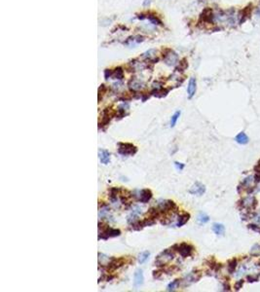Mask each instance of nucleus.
<instances>
[{
    "label": "nucleus",
    "instance_id": "aec40b11",
    "mask_svg": "<svg viewBox=\"0 0 260 292\" xmlns=\"http://www.w3.org/2000/svg\"><path fill=\"white\" fill-rule=\"evenodd\" d=\"M212 231L216 234L217 236H222L225 233V227L223 224L220 223H213L212 225Z\"/></svg>",
    "mask_w": 260,
    "mask_h": 292
},
{
    "label": "nucleus",
    "instance_id": "c85d7f7f",
    "mask_svg": "<svg viewBox=\"0 0 260 292\" xmlns=\"http://www.w3.org/2000/svg\"><path fill=\"white\" fill-rule=\"evenodd\" d=\"M208 220H209V217L205 213H200L199 216H198V221H199V223H201V224L207 223V222H208Z\"/></svg>",
    "mask_w": 260,
    "mask_h": 292
},
{
    "label": "nucleus",
    "instance_id": "a878e982",
    "mask_svg": "<svg viewBox=\"0 0 260 292\" xmlns=\"http://www.w3.org/2000/svg\"><path fill=\"white\" fill-rule=\"evenodd\" d=\"M236 267H237V260L235 258L230 260L228 262V272L230 273V274H233V273L235 272Z\"/></svg>",
    "mask_w": 260,
    "mask_h": 292
},
{
    "label": "nucleus",
    "instance_id": "f3484780",
    "mask_svg": "<svg viewBox=\"0 0 260 292\" xmlns=\"http://www.w3.org/2000/svg\"><path fill=\"white\" fill-rule=\"evenodd\" d=\"M252 10V6L250 5V6H247L244 8V10L242 11H239V15H240V23H243L246 19L250 17V12Z\"/></svg>",
    "mask_w": 260,
    "mask_h": 292
},
{
    "label": "nucleus",
    "instance_id": "0eeeda50",
    "mask_svg": "<svg viewBox=\"0 0 260 292\" xmlns=\"http://www.w3.org/2000/svg\"><path fill=\"white\" fill-rule=\"evenodd\" d=\"M178 60V57L176 53H174L173 50H167V52L164 55V61L168 65H174Z\"/></svg>",
    "mask_w": 260,
    "mask_h": 292
},
{
    "label": "nucleus",
    "instance_id": "c9c22d12",
    "mask_svg": "<svg viewBox=\"0 0 260 292\" xmlns=\"http://www.w3.org/2000/svg\"><path fill=\"white\" fill-rule=\"evenodd\" d=\"M174 167H176V169L178 170H181L184 169V164L182 163H178V162H174Z\"/></svg>",
    "mask_w": 260,
    "mask_h": 292
},
{
    "label": "nucleus",
    "instance_id": "6e6552de",
    "mask_svg": "<svg viewBox=\"0 0 260 292\" xmlns=\"http://www.w3.org/2000/svg\"><path fill=\"white\" fill-rule=\"evenodd\" d=\"M152 197H153V193L150 189H148V188L142 189L140 192H139L138 202H142V204H147V202H150Z\"/></svg>",
    "mask_w": 260,
    "mask_h": 292
},
{
    "label": "nucleus",
    "instance_id": "4be33fe9",
    "mask_svg": "<svg viewBox=\"0 0 260 292\" xmlns=\"http://www.w3.org/2000/svg\"><path fill=\"white\" fill-rule=\"evenodd\" d=\"M156 52H155L154 50H149V51H147V52H145L144 54L142 55V58H146L147 60H149V61H155V60H158V58H156Z\"/></svg>",
    "mask_w": 260,
    "mask_h": 292
},
{
    "label": "nucleus",
    "instance_id": "ddd939ff",
    "mask_svg": "<svg viewBox=\"0 0 260 292\" xmlns=\"http://www.w3.org/2000/svg\"><path fill=\"white\" fill-rule=\"evenodd\" d=\"M99 161L103 165H107V164L110 163V159H111V154L109 151H107L105 149H99Z\"/></svg>",
    "mask_w": 260,
    "mask_h": 292
},
{
    "label": "nucleus",
    "instance_id": "7c9ffc66",
    "mask_svg": "<svg viewBox=\"0 0 260 292\" xmlns=\"http://www.w3.org/2000/svg\"><path fill=\"white\" fill-rule=\"evenodd\" d=\"M188 67V63H187V61H186V58H183L180 62H179V65H178V67L176 68L177 71H183L184 69H186Z\"/></svg>",
    "mask_w": 260,
    "mask_h": 292
},
{
    "label": "nucleus",
    "instance_id": "72a5a7b5",
    "mask_svg": "<svg viewBox=\"0 0 260 292\" xmlns=\"http://www.w3.org/2000/svg\"><path fill=\"white\" fill-rule=\"evenodd\" d=\"M250 253H252V254H259V253H260V245L259 244H254L251 248Z\"/></svg>",
    "mask_w": 260,
    "mask_h": 292
},
{
    "label": "nucleus",
    "instance_id": "393cba45",
    "mask_svg": "<svg viewBox=\"0 0 260 292\" xmlns=\"http://www.w3.org/2000/svg\"><path fill=\"white\" fill-rule=\"evenodd\" d=\"M149 256H150V252H149V251L145 250V251L141 252L140 254H139V256H138V263H139V264H143V263H145L146 261L148 260Z\"/></svg>",
    "mask_w": 260,
    "mask_h": 292
},
{
    "label": "nucleus",
    "instance_id": "a19ab883",
    "mask_svg": "<svg viewBox=\"0 0 260 292\" xmlns=\"http://www.w3.org/2000/svg\"><path fill=\"white\" fill-rule=\"evenodd\" d=\"M255 221H256V223H257V224H259V225H260V216H257V217H256Z\"/></svg>",
    "mask_w": 260,
    "mask_h": 292
},
{
    "label": "nucleus",
    "instance_id": "9d476101",
    "mask_svg": "<svg viewBox=\"0 0 260 292\" xmlns=\"http://www.w3.org/2000/svg\"><path fill=\"white\" fill-rule=\"evenodd\" d=\"M205 192V186L201 182H196L191 188L189 189V193L196 196H202Z\"/></svg>",
    "mask_w": 260,
    "mask_h": 292
},
{
    "label": "nucleus",
    "instance_id": "20e7f679",
    "mask_svg": "<svg viewBox=\"0 0 260 292\" xmlns=\"http://www.w3.org/2000/svg\"><path fill=\"white\" fill-rule=\"evenodd\" d=\"M125 264H127V257L122 256V257H118V258L117 257H111V258H109L108 263L106 264L105 270L107 271V273L109 272L112 273L123 267Z\"/></svg>",
    "mask_w": 260,
    "mask_h": 292
},
{
    "label": "nucleus",
    "instance_id": "4468645a",
    "mask_svg": "<svg viewBox=\"0 0 260 292\" xmlns=\"http://www.w3.org/2000/svg\"><path fill=\"white\" fill-rule=\"evenodd\" d=\"M143 280H144V276H143V272L141 269H137L134 273V286H140L143 284Z\"/></svg>",
    "mask_w": 260,
    "mask_h": 292
},
{
    "label": "nucleus",
    "instance_id": "a211bd4d",
    "mask_svg": "<svg viewBox=\"0 0 260 292\" xmlns=\"http://www.w3.org/2000/svg\"><path fill=\"white\" fill-rule=\"evenodd\" d=\"M256 205V200L254 197H247L246 199H244L243 201V206L247 208H254Z\"/></svg>",
    "mask_w": 260,
    "mask_h": 292
},
{
    "label": "nucleus",
    "instance_id": "423d86ee",
    "mask_svg": "<svg viewBox=\"0 0 260 292\" xmlns=\"http://www.w3.org/2000/svg\"><path fill=\"white\" fill-rule=\"evenodd\" d=\"M120 235H121V230L116 228H111L108 226L105 230H103L102 232H99V240H108L110 237H119Z\"/></svg>",
    "mask_w": 260,
    "mask_h": 292
},
{
    "label": "nucleus",
    "instance_id": "9b49d317",
    "mask_svg": "<svg viewBox=\"0 0 260 292\" xmlns=\"http://www.w3.org/2000/svg\"><path fill=\"white\" fill-rule=\"evenodd\" d=\"M145 217L146 218H149L151 220H154L156 221V219H159V218L162 217V212L160 208H150L148 210H147V212L145 214Z\"/></svg>",
    "mask_w": 260,
    "mask_h": 292
},
{
    "label": "nucleus",
    "instance_id": "bb28decb",
    "mask_svg": "<svg viewBox=\"0 0 260 292\" xmlns=\"http://www.w3.org/2000/svg\"><path fill=\"white\" fill-rule=\"evenodd\" d=\"M180 114H181V112L180 111H176L174 114L172 116V119H170V128H173L174 126H176V124L177 122V120L179 119V117H180Z\"/></svg>",
    "mask_w": 260,
    "mask_h": 292
},
{
    "label": "nucleus",
    "instance_id": "c756f323",
    "mask_svg": "<svg viewBox=\"0 0 260 292\" xmlns=\"http://www.w3.org/2000/svg\"><path fill=\"white\" fill-rule=\"evenodd\" d=\"M163 274H164V269L162 270V268H159L158 270L153 271V278L155 279H160Z\"/></svg>",
    "mask_w": 260,
    "mask_h": 292
},
{
    "label": "nucleus",
    "instance_id": "f03ea898",
    "mask_svg": "<svg viewBox=\"0 0 260 292\" xmlns=\"http://www.w3.org/2000/svg\"><path fill=\"white\" fill-rule=\"evenodd\" d=\"M137 147L133 143L129 142H118L117 151L122 156H134L137 153Z\"/></svg>",
    "mask_w": 260,
    "mask_h": 292
},
{
    "label": "nucleus",
    "instance_id": "5701e85b",
    "mask_svg": "<svg viewBox=\"0 0 260 292\" xmlns=\"http://www.w3.org/2000/svg\"><path fill=\"white\" fill-rule=\"evenodd\" d=\"M235 140L240 144H247V143H248V141H250L248 136L244 134V132H240V134L235 137Z\"/></svg>",
    "mask_w": 260,
    "mask_h": 292
},
{
    "label": "nucleus",
    "instance_id": "7ed1b4c3",
    "mask_svg": "<svg viewBox=\"0 0 260 292\" xmlns=\"http://www.w3.org/2000/svg\"><path fill=\"white\" fill-rule=\"evenodd\" d=\"M172 248L174 251L179 253V255L182 258H186L193 254L194 252V247L192 244L187 243H176L173 244Z\"/></svg>",
    "mask_w": 260,
    "mask_h": 292
},
{
    "label": "nucleus",
    "instance_id": "dca6fc26",
    "mask_svg": "<svg viewBox=\"0 0 260 292\" xmlns=\"http://www.w3.org/2000/svg\"><path fill=\"white\" fill-rule=\"evenodd\" d=\"M131 227L129 228L130 230H133V231H140L143 228H145V223L144 220H134L133 222H131Z\"/></svg>",
    "mask_w": 260,
    "mask_h": 292
},
{
    "label": "nucleus",
    "instance_id": "2f4dec72",
    "mask_svg": "<svg viewBox=\"0 0 260 292\" xmlns=\"http://www.w3.org/2000/svg\"><path fill=\"white\" fill-rule=\"evenodd\" d=\"M106 92V87L105 85H100V87L99 88V102H100V99H102L103 95Z\"/></svg>",
    "mask_w": 260,
    "mask_h": 292
},
{
    "label": "nucleus",
    "instance_id": "f257e3e1",
    "mask_svg": "<svg viewBox=\"0 0 260 292\" xmlns=\"http://www.w3.org/2000/svg\"><path fill=\"white\" fill-rule=\"evenodd\" d=\"M174 251L173 249L170 248H167L165 250H163L157 255L156 259H155V265L158 268H164L168 265L170 261L173 260L174 258Z\"/></svg>",
    "mask_w": 260,
    "mask_h": 292
},
{
    "label": "nucleus",
    "instance_id": "f8f14e48",
    "mask_svg": "<svg viewBox=\"0 0 260 292\" xmlns=\"http://www.w3.org/2000/svg\"><path fill=\"white\" fill-rule=\"evenodd\" d=\"M196 90H197V81L196 78H190L189 83H188V87H187V93H188V99H191L192 97L195 96L196 93Z\"/></svg>",
    "mask_w": 260,
    "mask_h": 292
},
{
    "label": "nucleus",
    "instance_id": "cd10ccee",
    "mask_svg": "<svg viewBox=\"0 0 260 292\" xmlns=\"http://www.w3.org/2000/svg\"><path fill=\"white\" fill-rule=\"evenodd\" d=\"M179 282H180V279H178L173 280L172 282L169 283L168 287H167V290H168V291H173V290L176 289V288L178 286V284H179Z\"/></svg>",
    "mask_w": 260,
    "mask_h": 292
},
{
    "label": "nucleus",
    "instance_id": "ea45409f",
    "mask_svg": "<svg viewBox=\"0 0 260 292\" xmlns=\"http://www.w3.org/2000/svg\"><path fill=\"white\" fill-rule=\"evenodd\" d=\"M150 3H151V0H144V1H143V6L144 7L149 6Z\"/></svg>",
    "mask_w": 260,
    "mask_h": 292
},
{
    "label": "nucleus",
    "instance_id": "b1692460",
    "mask_svg": "<svg viewBox=\"0 0 260 292\" xmlns=\"http://www.w3.org/2000/svg\"><path fill=\"white\" fill-rule=\"evenodd\" d=\"M112 78H114V79H117V80H122L124 78V71L121 67H117L115 68V70L112 71Z\"/></svg>",
    "mask_w": 260,
    "mask_h": 292
},
{
    "label": "nucleus",
    "instance_id": "4c0bfd02",
    "mask_svg": "<svg viewBox=\"0 0 260 292\" xmlns=\"http://www.w3.org/2000/svg\"><path fill=\"white\" fill-rule=\"evenodd\" d=\"M250 228L251 230H253V231H256V232L260 233V227H259V226H257V225H255V224H250Z\"/></svg>",
    "mask_w": 260,
    "mask_h": 292
},
{
    "label": "nucleus",
    "instance_id": "6ab92c4d",
    "mask_svg": "<svg viewBox=\"0 0 260 292\" xmlns=\"http://www.w3.org/2000/svg\"><path fill=\"white\" fill-rule=\"evenodd\" d=\"M168 93H169V90L160 88V89H153L152 92H151V95L156 97H164L168 95Z\"/></svg>",
    "mask_w": 260,
    "mask_h": 292
},
{
    "label": "nucleus",
    "instance_id": "473e14b6",
    "mask_svg": "<svg viewBox=\"0 0 260 292\" xmlns=\"http://www.w3.org/2000/svg\"><path fill=\"white\" fill-rule=\"evenodd\" d=\"M147 18L150 19V22H152L153 25H162V22L156 17V16H154V17H150V16H148Z\"/></svg>",
    "mask_w": 260,
    "mask_h": 292
},
{
    "label": "nucleus",
    "instance_id": "1a4fd4ad",
    "mask_svg": "<svg viewBox=\"0 0 260 292\" xmlns=\"http://www.w3.org/2000/svg\"><path fill=\"white\" fill-rule=\"evenodd\" d=\"M129 88L131 91L133 92H137V91H140L141 89L144 88V83L141 81L137 79V78H131V79L129 81Z\"/></svg>",
    "mask_w": 260,
    "mask_h": 292
},
{
    "label": "nucleus",
    "instance_id": "f704fd0d",
    "mask_svg": "<svg viewBox=\"0 0 260 292\" xmlns=\"http://www.w3.org/2000/svg\"><path fill=\"white\" fill-rule=\"evenodd\" d=\"M243 283H244V280H242V279L238 280V282L235 283V289L236 290H240L243 286Z\"/></svg>",
    "mask_w": 260,
    "mask_h": 292
},
{
    "label": "nucleus",
    "instance_id": "2eb2a0df",
    "mask_svg": "<svg viewBox=\"0 0 260 292\" xmlns=\"http://www.w3.org/2000/svg\"><path fill=\"white\" fill-rule=\"evenodd\" d=\"M190 219V213L188 212H182L178 215L177 222H176V227H182L185 225Z\"/></svg>",
    "mask_w": 260,
    "mask_h": 292
},
{
    "label": "nucleus",
    "instance_id": "58836bf2",
    "mask_svg": "<svg viewBox=\"0 0 260 292\" xmlns=\"http://www.w3.org/2000/svg\"><path fill=\"white\" fill-rule=\"evenodd\" d=\"M247 280L250 282H255V280H257V278H254V276H247Z\"/></svg>",
    "mask_w": 260,
    "mask_h": 292
},
{
    "label": "nucleus",
    "instance_id": "412c9836",
    "mask_svg": "<svg viewBox=\"0 0 260 292\" xmlns=\"http://www.w3.org/2000/svg\"><path fill=\"white\" fill-rule=\"evenodd\" d=\"M201 279V273L199 271H192L190 274L187 276V278H186V279H188V282H198Z\"/></svg>",
    "mask_w": 260,
    "mask_h": 292
},
{
    "label": "nucleus",
    "instance_id": "39448f33",
    "mask_svg": "<svg viewBox=\"0 0 260 292\" xmlns=\"http://www.w3.org/2000/svg\"><path fill=\"white\" fill-rule=\"evenodd\" d=\"M112 117H115V112L112 111L111 108H109V107L104 109V110L102 111V121L99 120V130L109 125Z\"/></svg>",
    "mask_w": 260,
    "mask_h": 292
},
{
    "label": "nucleus",
    "instance_id": "e433bc0d",
    "mask_svg": "<svg viewBox=\"0 0 260 292\" xmlns=\"http://www.w3.org/2000/svg\"><path fill=\"white\" fill-rule=\"evenodd\" d=\"M111 75H112L111 69H106L105 71H104V77H105V79H108L109 77H111Z\"/></svg>",
    "mask_w": 260,
    "mask_h": 292
}]
</instances>
